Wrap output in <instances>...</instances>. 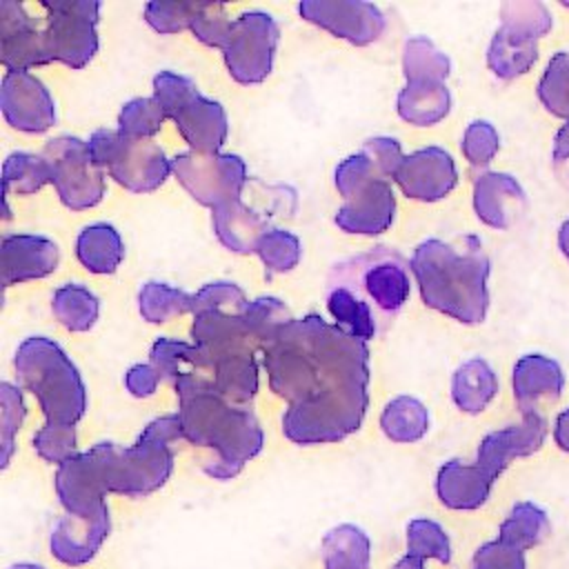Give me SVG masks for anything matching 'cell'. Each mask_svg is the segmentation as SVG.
<instances>
[{
	"mask_svg": "<svg viewBox=\"0 0 569 569\" xmlns=\"http://www.w3.org/2000/svg\"><path fill=\"white\" fill-rule=\"evenodd\" d=\"M402 71L407 82H445L451 60L429 38L413 36L402 47Z\"/></svg>",
	"mask_w": 569,
	"mask_h": 569,
	"instance_id": "35",
	"label": "cell"
},
{
	"mask_svg": "<svg viewBox=\"0 0 569 569\" xmlns=\"http://www.w3.org/2000/svg\"><path fill=\"white\" fill-rule=\"evenodd\" d=\"M182 438L178 413L151 420L129 447L113 445L109 456V489L127 498L158 491L173 471L171 442Z\"/></svg>",
	"mask_w": 569,
	"mask_h": 569,
	"instance_id": "7",
	"label": "cell"
},
{
	"mask_svg": "<svg viewBox=\"0 0 569 569\" xmlns=\"http://www.w3.org/2000/svg\"><path fill=\"white\" fill-rule=\"evenodd\" d=\"M562 4H565V7H567V9H569V0H562Z\"/></svg>",
	"mask_w": 569,
	"mask_h": 569,
	"instance_id": "61",
	"label": "cell"
},
{
	"mask_svg": "<svg viewBox=\"0 0 569 569\" xmlns=\"http://www.w3.org/2000/svg\"><path fill=\"white\" fill-rule=\"evenodd\" d=\"M13 367L18 382L36 396L49 425L76 427L87 411V387L58 342L44 336L22 340Z\"/></svg>",
	"mask_w": 569,
	"mask_h": 569,
	"instance_id": "5",
	"label": "cell"
},
{
	"mask_svg": "<svg viewBox=\"0 0 569 569\" xmlns=\"http://www.w3.org/2000/svg\"><path fill=\"white\" fill-rule=\"evenodd\" d=\"M380 429L391 442H418L429 429V411L413 396H398L385 405Z\"/></svg>",
	"mask_w": 569,
	"mask_h": 569,
	"instance_id": "32",
	"label": "cell"
},
{
	"mask_svg": "<svg viewBox=\"0 0 569 569\" xmlns=\"http://www.w3.org/2000/svg\"><path fill=\"white\" fill-rule=\"evenodd\" d=\"M538 60V42L511 33L502 27L496 29L489 49L487 64L500 80H513L527 73Z\"/></svg>",
	"mask_w": 569,
	"mask_h": 569,
	"instance_id": "29",
	"label": "cell"
},
{
	"mask_svg": "<svg viewBox=\"0 0 569 569\" xmlns=\"http://www.w3.org/2000/svg\"><path fill=\"white\" fill-rule=\"evenodd\" d=\"M176 180L202 207H220L238 200L247 184V164L236 153L184 151L171 160Z\"/></svg>",
	"mask_w": 569,
	"mask_h": 569,
	"instance_id": "11",
	"label": "cell"
},
{
	"mask_svg": "<svg viewBox=\"0 0 569 569\" xmlns=\"http://www.w3.org/2000/svg\"><path fill=\"white\" fill-rule=\"evenodd\" d=\"M396 196L385 178H376L342 202L333 222L356 236H378L393 224Z\"/></svg>",
	"mask_w": 569,
	"mask_h": 569,
	"instance_id": "17",
	"label": "cell"
},
{
	"mask_svg": "<svg viewBox=\"0 0 569 569\" xmlns=\"http://www.w3.org/2000/svg\"><path fill=\"white\" fill-rule=\"evenodd\" d=\"M376 178H382V176L378 173V169L371 164V160L362 151L345 158L336 167V173H333L336 189L342 196V200L351 198L356 191H360L365 184H369Z\"/></svg>",
	"mask_w": 569,
	"mask_h": 569,
	"instance_id": "52",
	"label": "cell"
},
{
	"mask_svg": "<svg viewBox=\"0 0 569 569\" xmlns=\"http://www.w3.org/2000/svg\"><path fill=\"white\" fill-rule=\"evenodd\" d=\"M211 380L222 398L247 407L258 391V367L253 353H238L220 360L211 371Z\"/></svg>",
	"mask_w": 569,
	"mask_h": 569,
	"instance_id": "31",
	"label": "cell"
},
{
	"mask_svg": "<svg viewBox=\"0 0 569 569\" xmlns=\"http://www.w3.org/2000/svg\"><path fill=\"white\" fill-rule=\"evenodd\" d=\"M111 531V516L104 518H78V516H62L49 536V549L56 560L69 567L87 565L96 558L102 542Z\"/></svg>",
	"mask_w": 569,
	"mask_h": 569,
	"instance_id": "23",
	"label": "cell"
},
{
	"mask_svg": "<svg viewBox=\"0 0 569 569\" xmlns=\"http://www.w3.org/2000/svg\"><path fill=\"white\" fill-rule=\"evenodd\" d=\"M493 482L476 462L467 465L453 458L438 469L436 496L447 509L469 511L489 500Z\"/></svg>",
	"mask_w": 569,
	"mask_h": 569,
	"instance_id": "25",
	"label": "cell"
},
{
	"mask_svg": "<svg viewBox=\"0 0 569 569\" xmlns=\"http://www.w3.org/2000/svg\"><path fill=\"white\" fill-rule=\"evenodd\" d=\"M425 560L422 558H416V556H405V558H400L391 569H425V565H422Z\"/></svg>",
	"mask_w": 569,
	"mask_h": 569,
	"instance_id": "59",
	"label": "cell"
},
{
	"mask_svg": "<svg viewBox=\"0 0 569 569\" xmlns=\"http://www.w3.org/2000/svg\"><path fill=\"white\" fill-rule=\"evenodd\" d=\"M498 393V378L482 358L462 362L451 378V400L465 413H480Z\"/></svg>",
	"mask_w": 569,
	"mask_h": 569,
	"instance_id": "27",
	"label": "cell"
},
{
	"mask_svg": "<svg viewBox=\"0 0 569 569\" xmlns=\"http://www.w3.org/2000/svg\"><path fill=\"white\" fill-rule=\"evenodd\" d=\"M113 442H98L91 449L76 453L56 471V493L69 516L104 518L109 516V456Z\"/></svg>",
	"mask_w": 569,
	"mask_h": 569,
	"instance_id": "10",
	"label": "cell"
},
{
	"mask_svg": "<svg viewBox=\"0 0 569 569\" xmlns=\"http://www.w3.org/2000/svg\"><path fill=\"white\" fill-rule=\"evenodd\" d=\"M360 151L371 160V164L378 169V173L385 180L396 178V173H398V169L405 160L400 142L396 138H389V136H376V138L365 140Z\"/></svg>",
	"mask_w": 569,
	"mask_h": 569,
	"instance_id": "54",
	"label": "cell"
},
{
	"mask_svg": "<svg viewBox=\"0 0 569 569\" xmlns=\"http://www.w3.org/2000/svg\"><path fill=\"white\" fill-rule=\"evenodd\" d=\"M51 309H53L56 320L67 331L82 333L96 325V320L100 316V300L87 287L69 282L53 291Z\"/></svg>",
	"mask_w": 569,
	"mask_h": 569,
	"instance_id": "33",
	"label": "cell"
},
{
	"mask_svg": "<svg viewBox=\"0 0 569 569\" xmlns=\"http://www.w3.org/2000/svg\"><path fill=\"white\" fill-rule=\"evenodd\" d=\"M149 362L158 371V376L162 380H167L169 385H176L182 376H187L191 371L211 373V369L207 367L204 358L200 356V351L193 342L189 345V342L171 340V338H158L151 345Z\"/></svg>",
	"mask_w": 569,
	"mask_h": 569,
	"instance_id": "34",
	"label": "cell"
},
{
	"mask_svg": "<svg viewBox=\"0 0 569 569\" xmlns=\"http://www.w3.org/2000/svg\"><path fill=\"white\" fill-rule=\"evenodd\" d=\"M513 398L522 416L540 413L542 405H551L562 396V367L542 353H527L513 365L511 373Z\"/></svg>",
	"mask_w": 569,
	"mask_h": 569,
	"instance_id": "20",
	"label": "cell"
},
{
	"mask_svg": "<svg viewBox=\"0 0 569 569\" xmlns=\"http://www.w3.org/2000/svg\"><path fill=\"white\" fill-rule=\"evenodd\" d=\"M280 42L278 22L264 11H244L233 18L227 44L222 49L229 76L240 84L262 82L276 60Z\"/></svg>",
	"mask_w": 569,
	"mask_h": 569,
	"instance_id": "12",
	"label": "cell"
},
{
	"mask_svg": "<svg viewBox=\"0 0 569 569\" xmlns=\"http://www.w3.org/2000/svg\"><path fill=\"white\" fill-rule=\"evenodd\" d=\"M291 320L293 316L289 307L273 296H262L251 300L242 313L244 329L256 342V347L260 349H264Z\"/></svg>",
	"mask_w": 569,
	"mask_h": 569,
	"instance_id": "39",
	"label": "cell"
},
{
	"mask_svg": "<svg viewBox=\"0 0 569 569\" xmlns=\"http://www.w3.org/2000/svg\"><path fill=\"white\" fill-rule=\"evenodd\" d=\"M538 100L549 113L569 122V51H558L549 60L538 82Z\"/></svg>",
	"mask_w": 569,
	"mask_h": 569,
	"instance_id": "42",
	"label": "cell"
},
{
	"mask_svg": "<svg viewBox=\"0 0 569 569\" xmlns=\"http://www.w3.org/2000/svg\"><path fill=\"white\" fill-rule=\"evenodd\" d=\"M327 311L331 313L333 325L365 342L380 333L373 311L342 287H327Z\"/></svg>",
	"mask_w": 569,
	"mask_h": 569,
	"instance_id": "36",
	"label": "cell"
},
{
	"mask_svg": "<svg viewBox=\"0 0 569 569\" xmlns=\"http://www.w3.org/2000/svg\"><path fill=\"white\" fill-rule=\"evenodd\" d=\"M9 569H44V567L33 565V562H20V565H13V567H9Z\"/></svg>",
	"mask_w": 569,
	"mask_h": 569,
	"instance_id": "60",
	"label": "cell"
},
{
	"mask_svg": "<svg viewBox=\"0 0 569 569\" xmlns=\"http://www.w3.org/2000/svg\"><path fill=\"white\" fill-rule=\"evenodd\" d=\"M191 338L211 371L220 360L229 356L256 353L258 349L244 329L242 316L227 311L196 313L191 325Z\"/></svg>",
	"mask_w": 569,
	"mask_h": 569,
	"instance_id": "18",
	"label": "cell"
},
{
	"mask_svg": "<svg viewBox=\"0 0 569 569\" xmlns=\"http://www.w3.org/2000/svg\"><path fill=\"white\" fill-rule=\"evenodd\" d=\"M173 389L180 402L182 438L216 453L204 471L218 480L236 478L262 451L264 436L253 411L222 398L207 371L182 376Z\"/></svg>",
	"mask_w": 569,
	"mask_h": 569,
	"instance_id": "3",
	"label": "cell"
},
{
	"mask_svg": "<svg viewBox=\"0 0 569 569\" xmlns=\"http://www.w3.org/2000/svg\"><path fill=\"white\" fill-rule=\"evenodd\" d=\"M27 416L24 400L18 387L11 382L0 385V433H2V467L9 465L13 451V436L22 427Z\"/></svg>",
	"mask_w": 569,
	"mask_h": 569,
	"instance_id": "51",
	"label": "cell"
},
{
	"mask_svg": "<svg viewBox=\"0 0 569 569\" xmlns=\"http://www.w3.org/2000/svg\"><path fill=\"white\" fill-rule=\"evenodd\" d=\"M411 273L427 307L462 322L478 325L489 309L491 262L480 238H429L413 249Z\"/></svg>",
	"mask_w": 569,
	"mask_h": 569,
	"instance_id": "4",
	"label": "cell"
},
{
	"mask_svg": "<svg viewBox=\"0 0 569 569\" xmlns=\"http://www.w3.org/2000/svg\"><path fill=\"white\" fill-rule=\"evenodd\" d=\"M231 24H233V18H229L227 7L222 2H200L191 31L202 44L216 47L222 51L227 44Z\"/></svg>",
	"mask_w": 569,
	"mask_h": 569,
	"instance_id": "48",
	"label": "cell"
},
{
	"mask_svg": "<svg viewBox=\"0 0 569 569\" xmlns=\"http://www.w3.org/2000/svg\"><path fill=\"white\" fill-rule=\"evenodd\" d=\"M298 13L342 38L356 47H365L376 42L385 31V13L373 2L362 0H302L298 4Z\"/></svg>",
	"mask_w": 569,
	"mask_h": 569,
	"instance_id": "13",
	"label": "cell"
},
{
	"mask_svg": "<svg viewBox=\"0 0 569 569\" xmlns=\"http://www.w3.org/2000/svg\"><path fill=\"white\" fill-rule=\"evenodd\" d=\"M160 376L158 371L151 367V362L147 365H133L127 373H124V387L131 396L136 398H149L156 393L158 385H160Z\"/></svg>",
	"mask_w": 569,
	"mask_h": 569,
	"instance_id": "55",
	"label": "cell"
},
{
	"mask_svg": "<svg viewBox=\"0 0 569 569\" xmlns=\"http://www.w3.org/2000/svg\"><path fill=\"white\" fill-rule=\"evenodd\" d=\"M198 9H200V2L153 0L144 4V20L158 33H178V31L191 29Z\"/></svg>",
	"mask_w": 569,
	"mask_h": 569,
	"instance_id": "46",
	"label": "cell"
},
{
	"mask_svg": "<svg viewBox=\"0 0 569 569\" xmlns=\"http://www.w3.org/2000/svg\"><path fill=\"white\" fill-rule=\"evenodd\" d=\"M473 569H527L525 551L500 538L489 540L476 549Z\"/></svg>",
	"mask_w": 569,
	"mask_h": 569,
	"instance_id": "53",
	"label": "cell"
},
{
	"mask_svg": "<svg viewBox=\"0 0 569 569\" xmlns=\"http://www.w3.org/2000/svg\"><path fill=\"white\" fill-rule=\"evenodd\" d=\"M549 518L533 502H516L509 516L502 520L498 538L527 551L540 545L549 536Z\"/></svg>",
	"mask_w": 569,
	"mask_h": 569,
	"instance_id": "38",
	"label": "cell"
},
{
	"mask_svg": "<svg viewBox=\"0 0 569 569\" xmlns=\"http://www.w3.org/2000/svg\"><path fill=\"white\" fill-rule=\"evenodd\" d=\"M407 198L436 202L458 184V169L442 147H425L405 156L396 178Z\"/></svg>",
	"mask_w": 569,
	"mask_h": 569,
	"instance_id": "15",
	"label": "cell"
},
{
	"mask_svg": "<svg viewBox=\"0 0 569 569\" xmlns=\"http://www.w3.org/2000/svg\"><path fill=\"white\" fill-rule=\"evenodd\" d=\"M551 13L536 0H509L500 7V27L529 40H540L551 31Z\"/></svg>",
	"mask_w": 569,
	"mask_h": 569,
	"instance_id": "41",
	"label": "cell"
},
{
	"mask_svg": "<svg viewBox=\"0 0 569 569\" xmlns=\"http://www.w3.org/2000/svg\"><path fill=\"white\" fill-rule=\"evenodd\" d=\"M525 204V189L509 173L487 171L473 182V211L487 227L509 229L522 216Z\"/></svg>",
	"mask_w": 569,
	"mask_h": 569,
	"instance_id": "21",
	"label": "cell"
},
{
	"mask_svg": "<svg viewBox=\"0 0 569 569\" xmlns=\"http://www.w3.org/2000/svg\"><path fill=\"white\" fill-rule=\"evenodd\" d=\"M76 256L91 273H113L124 258V242L113 224L93 222L78 233Z\"/></svg>",
	"mask_w": 569,
	"mask_h": 569,
	"instance_id": "28",
	"label": "cell"
},
{
	"mask_svg": "<svg viewBox=\"0 0 569 569\" xmlns=\"http://www.w3.org/2000/svg\"><path fill=\"white\" fill-rule=\"evenodd\" d=\"M2 287L38 280L58 269L60 249L51 238L13 233L2 240Z\"/></svg>",
	"mask_w": 569,
	"mask_h": 569,
	"instance_id": "19",
	"label": "cell"
},
{
	"mask_svg": "<svg viewBox=\"0 0 569 569\" xmlns=\"http://www.w3.org/2000/svg\"><path fill=\"white\" fill-rule=\"evenodd\" d=\"M138 311L142 320L151 325H160L176 316H184L193 311V293L151 280V282H144L138 291Z\"/></svg>",
	"mask_w": 569,
	"mask_h": 569,
	"instance_id": "37",
	"label": "cell"
},
{
	"mask_svg": "<svg viewBox=\"0 0 569 569\" xmlns=\"http://www.w3.org/2000/svg\"><path fill=\"white\" fill-rule=\"evenodd\" d=\"M547 438V420L540 413H527L518 425L491 431L482 438L476 453V465L496 480L516 458L536 453Z\"/></svg>",
	"mask_w": 569,
	"mask_h": 569,
	"instance_id": "16",
	"label": "cell"
},
{
	"mask_svg": "<svg viewBox=\"0 0 569 569\" xmlns=\"http://www.w3.org/2000/svg\"><path fill=\"white\" fill-rule=\"evenodd\" d=\"M100 2L0 0V56L7 71L49 62L82 69L98 51Z\"/></svg>",
	"mask_w": 569,
	"mask_h": 569,
	"instance_id": "2",
	"label": "cell"
},
{
	"mask_svg": "<svg viewBox=\"0 0 569 569\" xmlns=\"http://www.w3.org/2000/svg\"><path fill=\"white\" fill-rule=\"evenodd\" d=\"M211 222L220 244L233 253L247 256L258 249V242L269 229V218L247 202L231 200L211 209Z\"/></svg>",
	"mask_w": 569,
	"mask_h": 569,
	"instance_id": "24",
	"label": "cell"
},
{
	"mask_svg": "<svg viewBox=\"0 0 569 569\" xmlns=\"http://www.w3.org/2000/svg\"><path fill=\"white\" fill-rule=\"evenodd\" d=\"M407 553L416 558H433L440 562L451 560V542L447 531L429 518H416L407 525Z\"/></svg>",
	"mask_w": 569,
	"mask_h": 569,
	"instance_id": "45",
	"label": "cell"
},
{
	"mask_svg": "<svg viewBox=\"0 0 569 569\" xmlns=\"http://www.w3.org/2000/svg\"><path fill=\"white\" fill-rule=\"evenodd\" d=\"M4 120L24 133H44L56 124V102L49 89L29 71H7L0 89Z\"/></svg>",
	"mask_w": 569,
	"mask_h": 569,
	"instance_id": "14",
	"label": "cell"
},
{
	"mask_svg": "<svg viewBox=\"0 0 569 569\" xmlns=\"http://www.w3.org/2000/svg\"><path fill=\"white\" fill-rule=\"evenodd\" d=\"M87 144L93 160L133 193L156 191L173 173L171 160L151 138H129L118 129H98Z\"/></svg>",
	"mask_w": 569,
	"mask_h": 569,
	"instance_id": "8",
	"label": "cell"
},
{
	"mask_svg": "<svg viewBox=\"0 0 569 569\" xmlns=\"http://www.w3.org/2000/svg\"><path fill=\"white\" fill-rule=\"evenodd\" d=\"M164 120L167 113L153 96L133 98L124 102L118 113V131L129 138H151L162 129Z\"/></svg>",
	"mask_w": 569,
	"mask_h": 569,
	"instance_id": "44",
	"label": "cell"
},
{
	"mask_svg": "<svg viewBox=\"0 0 569 569\" xmlns=\"http://www.w3.org/2000/svg\"><path fill=\"white\" fill-rule=\"evenodd\" d=\"M249 300L244 291L236 282L218 280L209 282L202 289L193 293V316L202 311H227V313H238L242 316L247 309Z\"/></svg>",
	"mask_w": 569,
	"mask_h": 569,
	"instance_id": "47",
	"label": "cell"
},
{
	"mask_svg": "<svg viewBox=\"0 0 569 569\" xmlns=\"http://www.w3.org/2000/svg\"><path fill=\"white\" fill-rule=\"evenodd\" d=\"M553 171L562 184L569 187V122H565L553 138Z\"/></svg>",
	"mask_w": 569,
	"mask_h": 569,
	"instance_id": "56",
	"label": "cell"
},
{
	"mask_svg": "<svg viewBox=\"0 0 569 569\" xmlns=\"http://www.w3.org/2000/svg\"><path fill=\"white\" fill-rule=\"evenodd\" d=\"M2 182L4 193H18V196H31L40 191L47 182H51L49 164L42 156L16 151L9 153L2 164Z\"/></svg>",
	"mask_w": 569,
	"mask_h": 569,
	"instance_id": "40",
	"label": "cell"
},
{
	"mask_svg": "<svg viewBox=\"0 0 569 569\" xmlns=\"http://www.w3.org/2000/svg\"><path fill=\"white\" fill-rule=\"evenodd\" d=\"M256 253L260 256L269 276L287 273L298 267L302 258L300 238L287 229H271L258 242Z\"/></svg>",
	"mask_w": 569,
	"mask_h": 569,
	"instance_id": "43",
	"label": "cell"
},
{
	"mask_svg": "<svg viewBox=\"0 0 569 569\" xmlns=\"http://www.w3.org/2000/svg\"><path fill=\"white\" fill-rule=\"evenodd\" d=\"M558 247L565 253V258L569 260V218L558 229Z\"/></svg>",
	"mask_w": 569,
	"mask_h": 569,
	"instance_id": "58",
	"label": "cell"
},
{
	"mask_svg": "<svg viewBox=\"0 0 569 569\" xmlns=\"http://www.w3.org/2000/svg\"><path fill=\"white\" fill-rule=\"evenodd\" d=\"M33 447L42 460L60 467L76 456V427L44 422L33 436Z\"/></svg>",
	"mask_w": 569,
	"mask_h": 569,
	"instance_id": "50",
	"label": "cell"
},
{
	"mask_svg": "<svg viewBox=\"0 0 569 569\" xmlns=\"http://www.w3.org/2000/svg\"><path fill=\"white\" fill-rule=\"evenodd\" d=\"M498 147H500V138L491 122L473 120L467 124L460 149L471 167H487L496 158Z\"/></svg>",
	"mask_w": 569,
	"mask_h": 569,
	"instance_id": "49",
	"label": "cell"
},
{
	"mask_svg": "<svg viewBox=\"0 0 569 569\" xmlns=\"http://www.w3.org/2000/svg\"><path fill=\"white\" fill-rule=\"evenodd\" d=\"M398 116L416 127H431L447 118L451 93L445 82H407L396 100Z\"/></svg>",
	"mask_w": 569,
	"mask_h": 569,
	"instance_id": "26",
	"label": "cell"
},
{
	"mask_svg": "<svg viewBox=\"0 0 569 569\" xmlns=\"http://www.w3.org/2000/svg\"><path fill=\"white\" fill-rule=\"evenodd\" d=\"M269 387L289 402L282 431L296 445L356 433L369 405L367 342L316 313L293 318L264 349Z\"/></svg>",
	"mask_w": 569,
	"mask_h": 569,
	"instance_id": "1",
	"label": "cell"
},
{
	"mask_svg": "<svg viewBox=\"0 0 569 569\" xmlns=\"http://www.w3.org/2000/svg\"><path fill=\"white\" fill-rule=\"evenodd\" d=\"M553 440L562 451H569V409L560 411L553 427Z\"/></svg>",
	"mask_w": 569,
	"mask_h": 569,
	"instance_id": "57",
	"label": "cell"
},
{
	"mask_svg": "<svg viewBox=\"0 0 569 569\" xmlns=\"http://www.w3.org/2000/svg\"><path fill=\"white\" fill-rule=\"evenodd\" d=\"M40 156L49 164L51 182L64 207L82 211L104 198V169L93 160L84 140L76 136L51 138Z\"/></svg>",
	"mask_w": 569,
	"mask_h": 569,
	"instance_id": "9",
	"label": "cell"
},
{
	"mask_svg": "<svg viewBox=\"0 0 569 569\" xmlns=\"http://www.w3.org/2000/svg\"><path fill=\"white\" fill-rule=\"evenodd\" d=\"M371 540L356 525H338L322 538L325 569H369Z\"/></svg>",
	"mask_w": 569,
	"mask_h": 569,
	"instance_id": "30",
	"label": "cell"
},
{
	"mask_svg": "<svg viewBox=\"0 0 569 569\" xmlns=\"http://www.w3.org/2000/svg\"><path fill=\"white\" fill-rule=\"evenodd\" d=\"M180 136L198 153H218L227 140L229 120L227 111L218 100L204 98L200 91L193 93L173 116Z\"/></svg>",
	"mask_w": 569,
	"mask_h": 569,
	"instance_id": "22",
	"label": "cell"
},
{
	"mask_svg": "<svg viewBox=\"0 0 569 569\" xmlns=\"http://www.w3.org/2000/svg\"><path fill=\"white\" fill-rule=\"evenodd\" d=\"M409 267L411 264L396 249L373 247L371 251L333 264L327 287H342L365 302L373 311L382 333L409 300Z\"/></svg>",
	"mask_w": 569,
	"mask_h": 569,
	"instance_id": "6",
	"label": "cell"
}]
</instances>
